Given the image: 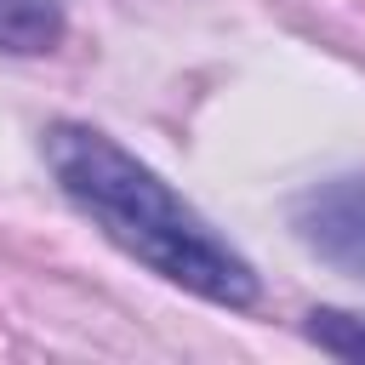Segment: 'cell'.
<instances>
[{
  "label": "cell",
  "mask_w": 365,
  "mask_h": 365,
  "mask_svg": "<svg viewBox=\"0 0 365 365\" xmlns=\"http://www.w3.org/2000/svg\"><path fill=\"white\" fill-rule=\"evenodd\" d=\"M63 40V0H0V51L40 57Z\"/></svg>",
  "instance_id": "3957f363"
},
{
  "label": "cell",
  "mask_w": 365,
  "mask_h": 365,
  "mask_svg": "<svg viewBox=\"0 0 365 365\" xmlns=\"http://www.w3.org/2000/svg\"><path fill=\"white\" fill-rule=\"evenodd\" d=\"M46 165L57 188L148 274L217 302V308H251L257 302V268L131 148H120L108 131L57 120L46 131Z\"/></svg>",
  "instance_id": "6da1fadb"
},
{
  "label": "cell",
  "mask_w": 365,
  "mask_h": 365,
  "mask_svg": "<svg viewBox=\"0 0 365 365\" xmlns=\"http://www.w3.org/2000/svg\"><path fill=\"white\" fill-rule=\"evenodd\" d=\"M291 228L319 262L365 279V171H348V177H331L297 194Z\"/></svg>",
  "instance_id": "7a4b0ae2"
},
{
  "label": "cell",
  "mask_w": 365,
  "mask_h": 365,
  "mask_svg": "<svg viewBox=\"0 0 365 365\" xmlns=\"http://www.w3.org/2000/svg\"><path fill=\"white\" fill-rule=\"evenodd\" d=\"M308 336L336 354V359H365V319L359 314H342V308H314L308 314Z\"/></svg>",
  "instance_id": "277c9868"
}]
</instances>
